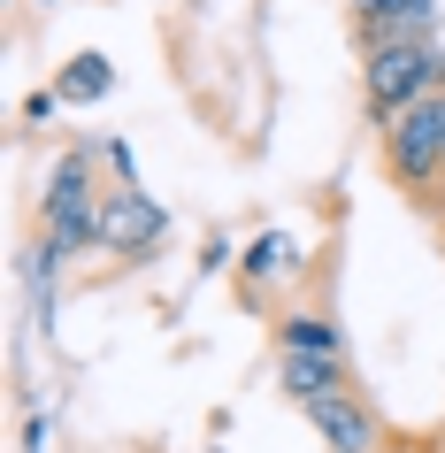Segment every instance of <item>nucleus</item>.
Returning <instances> with one entry per match:
<instances>
[{"mask_svg":"<svg viewBox=\"0 0 445 453\" xmlns=\"http://www.w3.org/2000/svg\"><path fill=\"white\" fill-rule=\"evenodd\" d=\"M376 162H384V177H392L415 208H430L445 185V93L415 100L407 116H392L384 131H376Z\"/></svg>","mask_w":445,"mask_h":453,"instance_id":"nucleus-1","label":"nucleus"},{"mask_svg":"<svg viewBox=\"0 0 445 453\" xmlns=\"http://www.w3.org/2000/svg\"><path fill=\"white\" fill-rule=\"evenodd\" d=\"M445 93V47L438 39H407V47H376L361 54V108L384 131L392 116H407L415 100Z\"/></svg>","mask_w":445,"mask_h":453,"instance_id":"nucleus-2","label":"nucleus"},{"mask_svg":"<svg viewBox=\"0 0 445 453\" xmlns=\"http://www.w3.org/2000/svg\"><path fill=\"white\" fill-rule=\"evenodd\" d=\"M100 200H108V185H93V146H70L47 177V254L54 262L100 246Z\"/></svg>","mask_w":445,"mask_h":453,"instance_id":"nucleus-3","label":"nucleus"},{"mask_svg":"<svg viewBox=\"0 0 445 453\" xmlns=\"http://www.w3.org/2000/svg\"><path fill=\"white\" fill-rule=\"evenodd\" d=\"M162 239H169L162 200H146L139 185H108V200H100V246L123 254V262H146Z\"/></svg>","mask_w":445,"mask_h":453,"instance_id":"nucleus-4","label":"nucleus"},{"mask_svg":"<svg viewBox=\"0 0 445 453\" xmlns=\"http://www.w3.org/2000/svg\"><path fill=\"white\" fill-rule=\"evenodd\" d=\"M353 47H407V39H438V0H353Z\"/></svg>","mask_w":445,"mask_h":453,"instance_id":"nucleus-5","label":"nucleus"},{"mask_svg":"<svg viewBox=\"0 0 445 453\" xmlns=\"http://www.w3.org/2000/svg\"><path fill=\"white\" fill-rule=\"evenodd\" d=\"M300 415L315 423V438H323L330 453H376L384 446V423H376V407L361 400V384H353V392H330V400H307Z\"/></svg>","mask_w":445,"mask_h":453,"instance_id":"nucleus-6","label":"nucleus"},{"mask_svg":"<svg viewBox=\"0 0 445 453\" xmlns=\"http://www.w3.org/2000/svg\"><path fill=\"white\" fill-rule=\"evenodd\" d=\"M277 384L284 400H330V392H353V369L346 361H323V354H277Z\"/></svg>","mask_w":445,"mask_h":453,"instance_id":"nucleus-7","label":"nucleus"},{"mask_svg":"<svg viewBox=\"0 0 445 453\" xmlns=\"http://www.w3.org/2000/svg\"><path fill=\"white\" fill-rule=\"evenodd\" d=\"M54 93H62V108H93V100L116 93V62H108L100 47L70 54V62H62V77H54Z\"/></svg>","mask_w":445,"mask_h":453,"instance_id":"nucleus-8","label":"nucleus"},{"mask_svg":"<svg viewBox=\"0 0 445 453\" xmlns=\"http://www.w3.org/2000/svg\"><path fill=\"white\" fill-rule=\"evenodd\" d=\"M277 354H323V361H346V338L330 315H277Z\"/></svg>","mask_w":445,"mask_h":453,"instance_id":"nucleus-9","label":"nucleus"},{"mask_svg":"<svg viewBox=\"0 0 445 453\" xmlns=\"http://www.w3.org/2000/svg\"><path fill=\"white\" fill-rule=\"evenodd\" d=\"M300 262V246H292V231H261L246 254H238V285H269V277H284V269Z\"/></svg>","mask_w":445,"mask_h":453,"instance_id":"nucleus-10","label":"nucleus"},{"mask_svg":"<svg viewBox=\"0 0 445 453\" xmlns=\"http://www.w3.org/2000/svg\"><path fill=\"white\" fill-rule=\"evenodd\" d=\"M54 108H62V93H54V85H47V93H31V100H24V123H47Z\"/></svg>","mask_w":445,"mask_h":453,"instance_id":"nucleus-11","label":"nucleus"},{"mask_svg":"<svg viewBox=\"0 0 445 453\" xmlns=\"http://www.w3.org/2000/svg\"><path fill=\"white\" fill-rule=\"evenodd\" d=\"M430 215H445V185H438V200H430Z\"/></svg>","mask_w":445,"mask_h":453,"instance_id":"nucleus-12","label":"nucleus"},{"mask_svg":"<svg viewBox=\"0 0 445 453\" xmlns=\"http://www.w3.org/2000/svg\"><path fill=\"white\" fill-rule=\"evenodd\" d=\"M39 8H54V0H39Z\"/></svg>","mask_w":445,"mask_h":453,"instance_id":"nucleus-13","label":"nucleus"},{"mask_svg":"<svg viewBox=\"0 0 445 453\" xmlns=\"http://www.w3.org/2000/svg\"><path fill=\"white\" fill-rule=\"evenodd\" d=\"M438 231H445V215H438Z\"/></svg>","mask_w":445,"mask_h":453,"instance_id":"nucleus-14","label":"nucleus"}]
</instances>
